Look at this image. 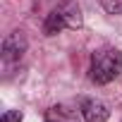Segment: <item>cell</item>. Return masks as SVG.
Instances as JSON below:
<instances>
[{
    "mask_svg": "<svg viewBox=\"0 0 122 122\" xmlns=\"http://www.w3.org/2000/svg\"><path fill=\"white\" fill-rule=\"evenodd\" d=\"M122 74V50L117 48H101L91 55L89 77L93 84H110Z\"/></svg>",
    "mask_w": 122,
    "mask_h": 122,
    "instance_id": "6da1fadb",
    "label": "cell"
},
{
    "mask_svg": "<svg viewBox=\"0 0 122 122\" xmlns=\"http://www.w3.org/2000/svg\"><path fill=\"white\" fill-rule=\"evenodd\" d=\"M103 5H105V10L112 12V15H115V12H122V0H105Z\"/></svg>",
    "mask_w": 122,
    "mask_h": 122,
    "instance_id": "52a82bcc",
    "label": "cell"
},
{
    "mask_svg": "<svg viewBox=\"0 0 122 122\" xmlns=\"http://www.w3.org/2000/svg\"><path fill=\"white\" fill-rule=\"evenodd\" d=\"M79 112L86 122H108V117H110L108 105L98 98H84L79 105Z\"/></svg>",
    "mask_w": 122,
    "mask_h": 122,
    "instance_id": "3957f363",
    "label": "cell"
},
{
    "mask_svg": "<svg viewBox=\"0 0 122 122\" xmlns=\"http://www.w3.org/2000/svg\"><path fill=\"white\" fill-rule=\"evenodd\" d=\"M48 122H79V120L72 110H67L62 105H55V108L48 110Z\"/></svg>",
    "mask_w": 122,
    "mask_h": 122,
    "instance_id": "5b68a950",
    "label": "cell"
},
{
    "mask_svg": "<svg viewBox=\"0 0 122 122\" xmlns=\"http://www.w3.org/2000/svg\"><path fill=\"white\" fill-rule=\"evenodd\" d=\"M26 50V38L22 31H12L5 41H3V57L7 62H17Z\"/></svg>",
    "mask_w": 122,
    "mask_h": 122,
    "instance_id": "277c9868",
    "label": "cell"
},
{
    "mask_svg": "<svg viewBox=\"0 0 122 122\" xmlns=\"http://www.w3.org/2000/svg\"><path fill=\"white\" fill-rule=\"evenodd\" d=\"M84 17H81V7L74 3V0H62L48 17L43 24L46 36H55L62 29H81Z\"/></svg>",
    "mask_w": 122,
    "mask_h": 122,
    "instance_id": "7a4b0ae2",
    "label": "cell"
},
{
    "mask_svg": "<svg viewBox=\"0 0 122 122\" xmlns=\"http://www.w3.org/2000/svg\"><path fill=\"white\" fill-rule=\"evenodd\" d=\"M0 122H22V112L19 110H7Z\"/></svg>",
    "mask_w": 122,
    "mask_h": 122,
    "instance_id": "8992f818",
    "label": "cell"
}]
</instances>
